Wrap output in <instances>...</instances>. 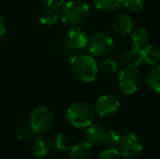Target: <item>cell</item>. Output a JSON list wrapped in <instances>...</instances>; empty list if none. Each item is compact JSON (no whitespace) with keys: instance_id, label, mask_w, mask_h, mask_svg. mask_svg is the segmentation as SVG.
Here are the masks:
<instances>
[{"instance_id":"2","label":"cell","mask_w":160,"mask_h":159,"mask_svg":"<svg viewBox=\"0 0 160 159\" xmlns=\"http://www.w3.org/2000/svg\"><path fill=\"white\" fill-rule=\"evenodd\" d=\"M65 118L74 127H87L94 122L95 110L87 102H75L68 108Z\"/></svg>"},{"instance_id":"12","label":"cell","mask_w":160,"mask_h":159,"mask_svg":"<svg viewBox=\"0 0 160 159\" xmlns=\"http://www.w3.org/2000/svg\"><path fill=\"white\" fill-rule=\"evenodd\" d=\"M51 142L47 137L44 136H38L36 137V140H34L32 143V146H31V151L34 157L36 158H42L46 155H48L49 152L51 149Z\"/></svg>"},{"instance_id":"26","label":"cell","mask_w":160,"mask_h":159,"mask_svg":"<svg viewBox=\"0 0 160 159\" xmlns=\"http://www.w3.org/2000/svg\"><path fill=\"white\" fill-rule=\"evenodd\" d=\"M64 1L65 0H45L47 7H48L49 9H52V10L62 7L64 3Z\"/></svg>"},{"instance_id":"10","label":"cell","mask_w":160,"mask_h":159,"mask_svg":"<svg viewBox=\"0 0 160 159\" xmlns=\"http://www.w3.org/2000/svg\"><path fill=\"white\" fill-rule=\"evenodd\" d=\"M112 30L120 36H128L133 30V21L125 13H119L112 19Z\"/></svg>"},{"instance_id":"22","label":"cell","mask_w":160,"mask_h":159,"mask_svg":"<svg viewBox=\"0 0 160 159\" xmlns=\"http://www.w3.org/2000/svg\"><path fill=\"white\" fill-rule=\"evenodd\" d=\"M120 136L116 131H112V130H106L105 138H103L102 144L106 145L108 147H113L116 145H118L119 141H120Z\"/></svg>"},{"instance_id":"27","label":"cell","mask_w":160,"mask_h":159,"mask_svg":"<svg viewBox=\"0 0 160 159\" xmlns=\"http://www.w3.org/2000/svg\"><path fill=\"white\" fill-rule=\"evenodd\" d=\"M6 32H7V27H6V24H4L3 20L0 17V42L3 39L4 35H6Z\"/></svg>"},{"instance_id":"3","label":"cell","mask_w":160,"mask_h":159,"mask_svg":"<svg viewBox=\"0 0 160 159\" xmlns=\"http://www.w3.org/2000/svg\"><path fill=\"white\" fill-rule=\"evenodd\" d=\"M89 15V7L81 0H71L62 6L61 19L70 25H78L87 20Z\"/></svg>"},{"instance_id":"23","label":"cell","mask_w":160,"mask_h":159,"mask_svg":"<svg viewBox=\"0 0 160 159\" xmlns=\"http://www.w3.org/2000/svg\"><path fill=\"white\" fill-rule=\"evenodd\" d=\"M99 68L106 73H113L118 70V63L111 58H105L99 63Z\"/></svg>"},{"instance_id":"13","label":"cell","mask_w":160,"mask_h":159,"mask_svg":"<svg viewBox=\"0 0 160 159\" xmlns=\"http://www.w3.org/2000/svg\"><path fill=\"white\" fill-rule=\"evenodd\" d=\"M106 129L101 127L100 124H94L87 127L86 130V138L87 142H89L92 145H100L102 144L103 138H105Z\"/></svg>"},{"instance_id":"7","label":"cell","mask_w":160,"mask_h":159,"mask_svg":"<svg viewBox=\"0 0 160 159\" xmlns=\"http://www.w3.org/2000/svg\"><path fill=\"white\" fill-rule=\"evenodd\" d=\"M88 48L92 55L96 57L108 56L114 48V40L109 35L98 33L88 40Z\"/></svg>"},{"instance_id":"16","label":"cell","mask_w":160,"mask_h":159,"mask_svg":"<svg viewBox=\"0 0 160 159\" xmlns=\"http://www.w3.org/2000/svg\"><path fill=\"white\" fill-rule=\"evenodd\" d=\"M142 53H143V60L148 64L156 66L160 62V50L156 46L152 45L145 46V48L142 49Z\"/></svg>"},{"instance_id":"19","label":"cell","mask_w":160,"mask_h":159,"mask_svg":"<svg viewBox=\"0 0 160 159\" xmlns=\"http://www.w3.org/2000/svg\"><path fill=\"white\" fill-rule=\"evenodd\" d=\"M148 42V32L143 27H139L135 30L132 34V42L133 47L143 49L147 45Z\"/></svg>"},{"instance_id":"11","label":"cell","mask_w":160,"mask_h":159,"mask_svg":"<svg viewBox=\"0 0 160 159\" xmlns=\"http://www.w3.org/2000/svg\"><path fill=\"white\" fill-rule=\"evenodd\" d=\"M93 154V145L87 141L78 142L69 148L71 159H88Z\"/></svg>"},{"instance_id":"9","label":"cell","mask_w":160,"mask_h":159,"mask_svg":"<svg viewBox=\"0 0 160 159\" xmlns=\"http://www.w3.org/2000/svg\"><path fill=\"white\" fill-rule=\"evenodd\" d=\"M88 44V37L86 33L81 28H72L64 37V45L71 51H80Z\"/></svg>"},{"instance_id":"17","label":"cell","mask_w":160,"mask_h":159,"mask_svg":"<svg viewBox=\"0 0 160 159\" xmlns=\"http://www.w3.org/2000/svg\"><path fill=\"white\" fill-rule=\"evenodd\" d=\"M59 20L57 12L52 9H46V10H42L40 12V14L38 15V21L42 24V26H47V27H50L53 26Z\"/></svg>"},{"instance_id":"6","label":"cell","mask_w":160,"mask_h":159,"mask_svg":"<svg viewBox=\"0 0 160 159\" xmlns=\"http://www.w3.org/2000/svg\"><path fill=\"white\" fill-rule=\"evenodd\" d=\"M119 153L124 158H134L138 156L144 149V142L134 133H125L120 136Z\"/></svg>"},{"instance_id":"20","label":"cell","mask_w":160,"mask_h":159,"mask_svg":"<svg viewBox=\"0 0 160 159\" xmlns=\"http://www.w3.org/2000/svg\"><path fill=\"white\" fill-rule=\"evenodd\" d=\"M122 4L130 13H139L145 7L143 0H123Z\"/></svg>"},{"instance_id":"25","label":"cell","mask_w":160,"mask_h":159,"mask_svg":"<svg viewBox=\"0 0 160 159\" xmlns=\"http://www.w3.org/2000/svg\"><path fill=\"white\" fill-rule=\"evenodd\" d=\"M121 158V155L119 153L118 149L116 148H110L108 149H105L103 152H101L98 156V159H120Z\"/></svg>"},{"instance_id":"5","label":"cell","mask_w":160,"mask_h":159,"mask_svg":"<svg viewBox=\"0 0 160 159\" xmlns=\"http://www.w3.org/2000/svg\"><path fill=\"white\" fill-rule=\"evenodd\" d=\"M53 124L52 112L46 106H37L31 113V127L34 133H45L49 131Z\"/></svg>"},{"instance_id":"21","label":"cell","mask_w":160,"mask_h":159,"mask_svg":"<svg viewBox=\"0 0 160 159\" xmlns=\"http://www.w3.org/2000/svg\"><path fill=\"white\" fill-rule=\"evenodd\" d=\"M53 144H55L56 148L59 149V151H68L70 148V138L65 135L64 133H57L55 135V138H53Z\"/></svg>"},{"instance_id":"24","label":"cell","mask_w":160,"mask_h":159,"mask_svg":"<svg viewBox=\"0 0 160 159\" xmlns=\"http://www.w3.org/2000/svg\"><path fill=\"white\" fill-rule=\"evenodd\" d=\"M34 134V131L31 127H22L21 129H19V131L17 132V140H19L20 142H28L32 138Z\"/></svg>"},{"instance_id":"14","label":"cell","mask_w":160,"mask_h":159,"mask_svg":"<svg viewBox=\"0 0 160 159\" xmlns=\"http://www.w3.org/2000/svg\"><path fill=\"white\" fill-rule=\"evenodd\" d=\"M122 60L125 66L138 68V66L143 61L142 49L136 48V47H132V48L127 49L122 55Z\"/></svg>"},{"instance_id":"8","label":"cell","mask_w":160,"mask_h":159,"mask_svg":"<svg viewBox=\"0 0 160 159\" xmlns=\"http://www.w3.org/2000/svg\"><path fill=\"white\" fill-rule=\"evenodd\" d=\"M121 104L118 97L112 94H107L98 98L95 105V113L101 118H109L118 112Z\"/></svg>"},{"instance_id":"18","label":"cell","mask_w":160,"mask_h":159,"mask_svg":"<svg viewBox=\"0 0 160 159\" xmlns=\"http://www.w3.org/2000/svg\"><path fill=\"white\" fill-rule=\"evenodd\" d=\"M123 0H94V4L98 10L103 12H113L122 6Z\"/></svg>"},{"instance_id":"15","label":"cell","mask_w":160,"mask_h":159,"mask_svg":"<svg viewBox=\"0 0 160 159\" xmlns=\"http://www.w3.org/2000/svg\"><path fill=\"white\" fill-rule=\"evenodd\" d=\"M145 82L150 91L160 94V66H154L148 71Z\"/></svg>"},{"instance_id":"1","label":"cell","mask_w":160,"mask_h":159,"mask_svg":"<svg viewBox=\"0 0 160 159\" xmlns=\"http://www.w3.org/2000/svg\"><path fill=\"white\" fill-rule=\"evenodd\" d=\"M70 69L73 75L83 82H93L98 75V64L88 53H78L70 59Z\"/></svg>"},{"instance_id":"4","label":"cell","mask_w":160,"mask_h":159,"mask_svg":"<svg viewBox=\"0 0 160 159\" xmlns=\"http://www.w3.org/2000/svg\"><path fill=\"white\" fill-rule=\"evenodd\" d=\"M142 84V74L138 68L125 66L119 74V86L127 95H132L138 91Z\"/></svg>"}]
</instances>
